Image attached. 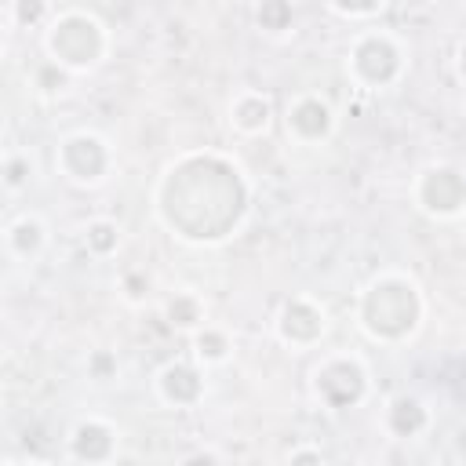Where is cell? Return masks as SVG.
I'll use <instances>...</instances> for the list:
<instances>
[{
    "label": "cell",
    "mask_w": 466,
    "mask_h": 466,
    "mask_svg": "<svg viewBox=\"0 0 466 466\" xmlns=\"http://www.w3.org/2000/svg\"><path fill=\"white\" fill-rule=\"evenodd\" d=\"M419 200L430 215H441V218L466 211V175L448 164L430 167L419 182Z\"/></svg>",
    "instance_id": "obj_4"
},
{
    "label": "cell",
    "mask_w": 466,
    "mask_h": 466,
    "mask_svg": "<svg viewBox=\"0 0 466 466\" xmlns=\"http://www.w3.org/2000/svg\"><path fill=\"white\" fill-rule=\"evenodd\" d=\"M233 124L240 127V131H266V124H269V102L262 98V95H240L237 102H233Z\"/></svg>",
    "instance_id": "obj_10"
},
{
    "label": "cell",
    "mask_w": 466,
    "mask_h": 466,
    "mask_svg": "<svg viewBox=\"0 0 466 466\" xmlns=\"http://www.w3.org/2000/svg\"><path fill=\"white\" fill-rule=\"evenodd\" d=\"M167 317H171V324H178V328H197V324L204 320V309H200V302H197L193 295H178V299L167 302Z\"/></svg>",
    "instance_id": "obj_11"
},
{
    "label": "cell",
    "mask_w": 466,
    "mask_h": 466,
    "mask_svg": "<svg viewBox=\"0 0 466 466\" xmlns=\"http://www.w3.org/2000/svg\"><path fill=\"white\" fill-rule=\"evenodd\" d=\"M47 47L55 55L58 66H69V69H87L102 58L106 51V33H102V22L84 15L80 22V33L73 36V25H69V15H62L55 25H51V36H47Z\"/></svg>",
    "instance_id": "obj_2"
},
{
    "label": "cell",
    "mask_w": 466,
    "mask_h": 466,
    "mask_svg": "<svg viewBox=\"0 0 466 466\" xmlns=\"http://www.w3.org/2000/svg\"><path fill=\"white\" fill-rule=\"evenodd\" d=\"M459 76H462V80H466V44H462V47H459Z\"/></svg>",
    "instance_id": "obj_18"
},
{
    "label": "cell",
    "mask_w": 466,
    "mask_h": 466,
    "mask_svg": "<svg viewBox=\"0 0 466 466\" xmlns=\"http://www.w3.org/2000/svg\"><path fill=\"white\" fill-rule=\"evenodd\" d=\"M116 226L113 222H91L87 226V244L95 248V251H109V248H116Z\"/></svg>",
    "instance_id": "obj_14"
},
{
    "label": "cell",
    "mask_w": 466,
    "mask_h": 466,
    "mask_svg": "<svg viewBox=\"0 0 466 466\" xmlns=\"http://www.w3.org/2000/svg\"><path fill=\"white\" fill-rule=\"evenodd\" d=\"M226 353H229V342H226V335L222 331H215V328H204L200 335H197V357L200 360H226Z\"/></svg>",
    "instance_id": "obj_12"
},
{
    "label": "cell",
    "mask_w": 466,
    "mask_h": 466,
    "mask_svg": "<svg viewBox=\"0 0 466 466\" xmlns=\"http://www.w3.org/2000/svg\"><path fill=\"white\" fill-rule=\"evenodd\" d=\"M291 466H324V459L313 448H299V451H291Z\"/></svg>",
    "instance_id": "obj_16"
},
{
    "label": "cell",
    "mask_w": 466,
    "mask_h": 466,
    "mask_svg": "<svg viewBox=\"0 0 466 466\" xmlns=\"http://www.w3.org/2000/svg\"><path fill=\"white\" fill-rule=\"evenodd\" d=\"M288 131H295L306 142L324 138L331 131V109H328V102H320L313 95L295 98V106H288Z\"/></svg>",
    "instance_id": "obj_5"
},
{
    "label": "cell",
    "mask_w": 466,
    "mask_h": 466,
    "mask_svg": "<svg viewBox=\"0 0 466 466\" xmlns=\"http://www.w3.org/2000/svg\"><path fill=\"white\" fill-rule=\"evenodd\" d=\"M426 408L415 400V397H397V400H390V408H386V422H390V430L397 433V437H411V433H419L422 426H426Z\"/></svg>",
    "instance_id": "obj_9"
},
{
    "label": "cell",
    "mask_w": 466,
    "mask_h": 466,
    "mask_svg": "<svg viewBox=\"0 0 466 466\" xmlns=\"http://www.w3.org/2000/svg\"><path fill=\"white\" fill-rule=\"evenodd\" d=\"M182 466H218V455H211V451H193L189 459H182Z\"/></svg>",
    "instance_id": "obj_17"
},
{
    "label": "cell",
    "mask_w": 466,
    "mask_h": 466,
    "mask_svg": "<svg viewBox=\"0 0 466 466\" xmlns=\"http://www.w3.org/2000/svg\"><path fill=\"white\" fill-rule=\"evenodd\" d=\"M386 4H364V7H346V4H331L335 15H346V18H368V15H379Z\"/></svg>",
    "instance_id": "obj_15"
},
{
    "label": "cell",
    "mask_w": 466,
    "mask_h": 466,
    "mask_svg": "<svg viewBox=\"0 0 466 466\" xmlns=\"http://www.w3.org/2000/svg\"><path fill=\"white\" fill-rule=\"evenodd\" d=\"M360 320L375 339H397L404 331L415 328L419 320V295L415 284H408L404 277H382L368 288L364 306H360Z\"/></svg>",
    "instance_id": "obj_1"
},
{
    "label": "cell",
    "mask_w": 466,
    "mask_h": 466,
    "mask_svg": "<svg viewBox=\"0 0 466 466\" xmlns=\"http://www.w3.org/2000/svg\"><path fill=\"white\" fill-rule=\"evenodd\" d=\"M324 331V313L317 306H309L306 299H295L284 306L280 313V335L288 342H313Z\"/></svg>",
    "instance_id": "obj_6"
},
{
    "label": "cell",
    "mask_w": 466,
    "mask_h": 466,
    "mask_svg": "<svg viewBox=\"0 0 466 466\" xmlns=\"http://www.w3.org/2000/svg\"><path fill=\"white\" fill-rule=\"evenodd\" d=\"M160 393L171 400V404H193L200 397V379L197 371H189L186 364H167L160 371Z\"/></svg>",
    "instance_id": "obj_8"
},
{
    "label": "cell",
    "mask_w": 466,
    "mask_h": 466,
    "mask_svg": "<svg viewBox=\"0 0 466 466\" xmlns=\"http://www.w3.org/2000/svg\"><path fill=\"white\" fill-rule=\"evenodd\" d=\"M291 22V7L288 4H262L258 7V25L262 29H288Z\"/></svg>",
    "instance_id": "obj_13"
},
{
    "label": "cell",
    "mask_w": 466,
    "mask_h": 466,
    "mask_svg": "<svg viewBox=\"0 0 466 466\" xmlns=\"http://www.w3.org/2000/svg\"><path fill=\"white\" fill-rule=\"evenodd\" d=\"M73 451L87 462H102L109 451H113V430L106 422H80L73 430Z\"/></svg>",
    "instance_id": "obj_7"
},
{
    "label": "cell",
    "mask_w": 466,
    "mask_h": 466,
    "mask_svg": "<svg viewBox=\"0 0 466 466\" xmlns=\"http://www.w3.org/2000/svg\"><path fill=\"white\" fill-rule=\"evenodd\" d=\"M350 69L353 76H360L364 84H390L397 73H400V47L393 36L386 33H364L357 44H353V55H350Z\"/></svg>",
    "instance_id": "obj_3"
}]
</instances>
